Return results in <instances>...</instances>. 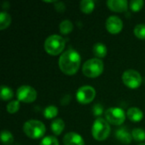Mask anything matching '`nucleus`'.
Here are the masks:
<instances>
[{
    "instance_id": "9",
    "label": "nucleus",
    "mask_w": 145,
    "mask_h": 145,
    "mask_svg": "<svg viewBox=\"0 0 145 145\" xmlns=\"http://www.w3.org/2000/svg\"><path fill=\"white\" fill-rule=\"evenodd\" d=\"M96 96L95 89L88 85L79 88L76 92V99L82 105H88L91 103Z\"/></svg>"
},
{
    "instance_id": "16",
    "label": "nucleus",
    "mask_w": 145,
    "mask_h": 145,
    "mask_svg": "<svg viewBox=\"0 0 145 145\" xmlns=\"http://www.w3.org/2000/svg\"><path fill=\"white\" fill-rule=\"evenodd\" d=\"M107 48L105 44L101 43V42H98L96 44H94L93 48V53L95 55V57H97L98 59H102L105 58L107 54Z\"/></svg>"
},
{
    "instance_id": "21",
    "label": "nucleus",
    "mask_w": 145,
    "mask_h": 145,
    "mask_svg": "<svg viewBox=\"0 0 145 145\" xmlns=\"http://www.w3.org/2000/svg\"><path fill=\"white\" fill-rule=\"evenodd\" d=\"M1 141L3 145H10L14 143L13 134L7 130H3L1 133Z\"/></svg>"
},
{
    "instance_id": "3",
    "label": "nucleus",
    "mask_w": 145,
    "mask_h": 145,
    "mask_svg": "<svg viewBox=\"0 0 145 145\" xmlns=\"http://www.w3.org/2000/svg\"><path fill=\"white\" fill-rule=\"evenodd\" d=\"M65 47V41L59 35H51L45 40L44 42L45 51L52 56H55L61 54Z\"/></svg>"
},
{
    "instance_id": "1",
    "label": "nucleus",
    "mask_w": 145,
    "mask_h": 145,
    "mask_svg": "<svg viewBox=\"0 0 145 145\" xmlns=\"http://www.w3.org/2000/svg\"><path fill=\"white\" fill-rule=\"evenodd\" d=\"M81 60L82 59L79 53L75 49L70 48L59 56V67L64 74L73 76L78 71L81 65Z\"/></svg>"
},
{
    "instance_id": "11",
    "label": "nucleus",
    "mask_w": 145,
    "mask_h": 145,
    "mask_svg": "<svg viewBox=\"0 0 145 145\" xmlns=\"http://www.w3.org/2000/svg\"><path fill=\"white\" fill-rule=\"evenodd\" d=\"M107 7L117 13H122L127 10L128 8V2L127 0H109L106 2Z\"/></svg>"
},
{
    "instance_id": "13",
    "label": "nucleus",
    "mask_w": 145,
    "mask_h": 145,
    "mask_svg": "<svg viewBox=\"0 0 145 145\" xmlns=\"http://www.w3.org/2000/svg\"><path fill=\"white\" fill-rule=\"evenodd\" d=\"M115 136L121 143L124 144H130L133 140L132 133H130L125 127L117 129L115 133Z\"/></svg>"
},
{
    "instance_id": "15",
    "label": "nucleus",
    "mask_w": 145,
    "mask_h": 145,
    "mask_svg": "<svg viewBox=\"0 0 145 145\" xmlns=\"http://www.w3.org/2000/svg\"><path fill=\"white\" fill-rule=\"evenodd\" d=\"M65 126V122L62 119H55L51 123V130L54 135L59 136L64 131Z\"/></svg>"
},
{
    "instance_id": "8",
    "label": "nucleus",
    "mask_w": 145,
    "mask_h": 145,
    "mask_svg": "<svg viewBox=\"0 0 145 145\" xmlns=\"http://www.w3.org/2000/svg\"><path fill=\"white\" fill-rule=\"evenodd\" d=\"M16 96L20 102L30 104L37 99V93L35 88H33L32 87L28 85H24L17 89Z\"/></svg>"
},
{
    "instance_id": "18",
    "label": "nucleus",
    "mask_w": 145,
    "mask_h": 145,
    "mask_svg": "<svg viewBox=\"0 0 145 145\" xmlns=\"http://www.w3.org/2000/svg\"><path fill=\"white\" fill-rule=\"evenodd\" d=\"M73 24L70 20H65L59 24V32L63 35L70 34L73 30Z\"/></svg>"
},
{
    "instance_id": "7",
    "label": "nucleus",
    "mask_w": 145,
    "mask_h": 145,
    "mask_svg": "<svg viewBox=\"0 0 145 145\" xmlns=\"http://www.w3.org/2000/svg\"><path fill=\"white\" fill-rule=\"evenodd\" d=\"M123 83L131 89H137L142 84V76L140 73L135 70H127L122 75Z\"/></svg>"
},
{
    "instance_id": "29",
    "label": "nucleus",
    "mask_w": 145,
    "mask_h": 145,
    "mask_svg": "<svg viewBox=\"0 0 145 145\" xmlns=\"http://www.w3.org/2000/svg\"><path fill=\"white\" fill-rule=\"evenodd\" d=\"M55 9L59 12V13H63L65 9V5L63 2H56L55 3V6H54Z\"/></svg>"
},
{
    "instance_id": "2",
    "label": "nucleus",
    "mask_w": 145,
    "mask_h": 145,
    "mask_svg": "<svg viewBox=\"0 0 145 145\" xmlns=\"http://www.w3.org/2000/svg\"><path fill=\"white\" fill-rule=\"evenodd\" d=\"M25 134L32 139H38L44 136L46 133L45 125L37 120H29L25 122L23 126Z\"/></svg>"
},
{
    "instance_id": "5",
    "label": "nucleus",
    "mask_w": 145,
    "mask_h": 145,
    "mask_svg": "<svg viewBox=\"0 0 145 145\" xmlns=\"http://www.w3.org/2000/svg\"><path fill=\"white\" fill-rule=\"evenodd\" d=\"M110 133V123L99 117L97 118L92 127V135L93 138L97 141H104L105 140Z\"/></svg>"
},
{
    "instance_id": "6",
    "label": "nucleus",
    "mask_w": 145,
    "mask_h": 145,
    "mask_svg": "<svg viewBox=\"0 0 145 145\" xmlns=\"http://www.w3.org/2000/svg\"><path fill=\"white\" fill-rule=\"evenodd\" d=\"M105 120L111 125L121 126L126 120V114L124 110L118 107H111L105 112Z\"/></svg>"
},
{
    "instance_id": "19",
    "label": "nucleus",
    "mask_w": 145,
    "mask_h": 145,
    "mask_svg": "<svg viewBox=\"0 0 145 145\" xmlns=\"http://www.w3.org/2000/svg\"><path fill=\"white\" fill-rule=\"evenodd\" d=\"M11 24V16L7 12L0 13V30L7 29Z\"/></svg>"
},
{
    "instance_id": "4",
    "label": "nucleus",
    "mask_w": 145,
    "mask_h": 145,
    "mask_svg": "<svg viewBox=\"0 0 145 145\" xmlns=\"http://www.w3.org/2000/svg\"><path fill=\"white\" fill-rule=\"evenodd\" d=\"M104 71V63L100 59L93 58L87 60L82 65V73L89 78L99 76Z\"/></svg>"
},
{
    "instance_id": "26",
    "label": "nucleus",
    "mask_w": 145,
    "mask_h": 145,
    "mask_svg": "<svg viewBox=\"0 0 145 145\" xmlns=\"http://www.w3.org/2000/svg\"><path fill=\"white\" fill-rule=\"evenodd\" d=\"M144 5V2L143 0H132L129 3V7L133 12L140 11Z\"/></svg>"
},
{
    "instance_id": "20",
    "label": "nucleus",
    "mask_w": 145,
    "mask_h": 145,
    "mask_svg": "<svg viewBox=\"0 0 145 145\" xmlns=\"http://www.w3.org/2000/svg\"><path fill=\"white\" fill-rule=\"evenodd\" d=\"M59 113L58 108L54 105H49L44 109L43 116L46 119H53L57 116Z\"/></svg>"
},
{
    "instance_id": "31",
    "label": "nucleus",
    "mask_w": 145,
    "mask_h": 145,
    "mask_svg": "<svg viewBox=\"0 0 145 145\" xmlns=\"http://www.w3.org/2000/svg\"><path fill=\"white\" fill-rule=\"evenodd\" d=\"M138 145H145L144 143H141V144H138Z\"/></svg>"
},
{
    "instance_id": "17",
    "label": "nucleus",
    "mask_w": 145,
    "mask_h": 145,
    "mask_svg": "<svg viewBox=\"0 0 145 145\" xmlns=\"http://www.w3.org/2000/svg\"><path fill=\"white\" fill-rule=\"evenodd\" d=\"M80 8L84 14H91L94 9V2L93 0H82L80 2Z\"/></svg>"
},
{
    "instance_id": "27",
    "label": "nucleus",
    "mask_w": 145,
    "mask_h": 145,
    "mask_svg": "<svg viewBox=\"0 0 145 145\" xmlns=\"http://www.w3.org/2000/svg\"><path fill=\"white\" fill-rule=\"evenodd\" d=\"M40 145H59V141L54 136H47L42 138Z\"/></svg>"
},
{
    "instance_id": "12",
    "label": "nucleus",
    "mask_w": 145,
    "mask_h": 145,
    "mask_svg": "<svg viewBox=\"0 0 145 145\" xmlns=\"http://www.w3.org/2000/svg\"><path fill=\"white\" fill-rule=\"evenodd\" d=\"M65 145H84V140L81 135L76 133H68L63 138Z\"/></svg>"
},
{
    "instance_id": "23",
    "label": "nucleus",
    "mask_w": 145,
    "mask_h": 145,
    "mask_svg": "<svg viewBox=\"0 0 145 145\" xmlns=\"http://www.w3.org/2000/svg\"><path fill=\"white\" fill-rule=\"evenodd\" d=\"M133 139L137 142H143L145 140V131L142 128H134L132 131Z\"/></svg>"
},
{
    "instance_id": "28",
    "label": "nucleus",
    "mask_w": 145,
    "mask_h": 145,
    "mask_svg": "<svg viewBox=\"0 0 145 145\" xmlns=\"http://www.w3.org/2000/svg\"><path fill=\"white\" fill-rule=\"evenodd\" d=\"M93 115L98 118H99V116L104 113V107L103 105H101L100 104H95L93 106Z\"/></svg>"
},
{
    "instance_id": "24",
    "label": "nucleus",
    "mask_w": 145,
    "mask_h": 145,
    "mask_svg": "<svg viewBox=\"0 0 145 145\" xmlns=\"http://www.w3.org/2000/svg\"><path fill=\"white\" fill-rule=\"evenodd\" d=\"M134 35L141 39V40H145V25L144 24H138L134 27L133 30Z\"/></svg>"
},
{
    "instance_id": "30",
    "label": "nucleus",
    "mask_w": 145,
    "mask_h": 145,
    "mask_svg": "<svg viewBox=\"0 0 145 145\" xmlns=\"http://www.w3.org/2000/svg\"><path fill=\"white\" fill-rule=\"evenodd\" d=\"M71 100V95H70V94H65V95H64V96L61 98V99H60V104H61L62 105H67L70 104Z\"/></svg>"
},
{
    "instance_id": "10",
    "label": "nucleus",
    "mask_w": 145,
    "mask_h": 145,
    "mask_svg": "<svg viewBox=\"0 0 145 145\" xmlns=\"http://www.w3.org/2000/svg\"><path fill=\"white\" fill-rule=\"evenodd\" d=\"M105 27L110 34L116 35L121 31L123 28V22L118 16L112 15L106 20Z\"/></svg>"
},
{
    "instance_id": "25",
    "label": "nucleus",
    "mask_w": 145,
    "mask_h": 145,
    "mask_svg": "<svg viewBox=\"0 0 145 145\" xmlns=\"http://www.w3.org/2000/svg\"><path fill=\"white\" fill-rule=\"evenodd\" d=\"M20 109V101L19 100H13L8 102V104L6 106V110L9 114H14L16 113Z\"/></svg>"
},
{
    "instance_id": "14",
    "label": "nucleus",
    "mask_w": 145,
    "mask_h": 145,
    "mask_svg": "<svg viewBox=\"0 0 145 145\" xmlns=\"http://www.w3.org/2000/svg\"><path fill=\"white\" fill-rule=\"evenodd\" d=\"M127 116L133 122H139L144 118V113L138 107H131L127 112Z\"/></svg>"
},
{
    "instance_id": "22",
    "label": "nucleus",
    "mask_w": 145,
    "mask_h": 145,
    "mask_svg": "<svg viewBox=\"0 0 145 145\" xmlns=\"http://www.w3.org/2000/svg\"><path fill=\"white\" fill-rule=\"evenodd\" d=\"M0 97L4 101H8L10 100L13 97H14V93L12 91V89L7 86H2L1 87V94Z\"/></svg>"
}]
</instances>
